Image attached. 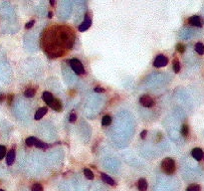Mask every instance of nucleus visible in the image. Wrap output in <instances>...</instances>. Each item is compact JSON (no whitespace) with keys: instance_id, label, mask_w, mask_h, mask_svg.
<instances>
[{"instance_id":"1","label":"nucleus","mask_w":204,"mask_h":191,"mask_svg":"<svg viewBox=\"0 0 204 191\" xmlns=\"http://www.w3.org/2000/svg\"><path fill=\"white\" fill-rule=\"evenodd\" d=\"M75 41L73 29L67 25H54L47 29L43 34L42 45L50 57H60L62 49H72Z\"/></svg>"},{"instance_id":"2","label":"nucleus","mask_w":204,"mask_h":191,"mask_svg":"<svg viewBox=\"0 0 204 191\" xmlns=\"http://www.w3.org/2000/svg\"><path fill=\"white\" fill-rule=\"evenodd\" d=\"M161 169L164 173L168 175H171L175 172L176 170V165L175 161L170 157H166L161 161Z\"/></svg>"},{"instance_id":"3","label":"nucleus","mask_w":204,"mask_h":191,"mask_svg":"<svg viewBox=\"0 0 204 191\" xmlns=\"http://www.w3.org/2000/svg\"><path fill=\"white\" fill-rule=\"evenodd\" d=\"M70 66L76 74L78 75L85 74V69H84L83 64L81 63L80 60H78V59H72V60H70Z\"/></svg>"},{"instance_id":"4","label":"nucleus","mask_w":204,"mask_h":191,"mask_svg":"<svg viewBox=\"0 0 204 191\" xmlns=\"http://www.w3.org/2000/svg\"><path fill=\"white\" fill-rule=\"evenodd\" d=\"M168 64V59L164 56V55H158L156 58L154 59V62H153V66L156 67V68H162V67H165Z\"/></svg>"},{"instance_id":"5","label":"nucleus","mask_w":204,"mask_h":191,"mask_svg":"<svg viewBox=\"0 0 204 191\" xmlns=\"http://www.w3.org/2000/svg\"><path fill=\"white\" fill-rule=\"evenodd\" d=\"M139 102L142 104V106L145 107H152L154 106V101L150 96L148 95H143L139 98Z\"/></svg>"},{"instance_id":"6","label":"nucleus","mask_w":204,"mask_h":191,"mask_svg":"<svg viewBox=\"0 0 204 191\" xmlns=\"http://www.w3.org/2000/svg\"><path fill=\"white\" fill-rule=\"evenodd\" d=\"M188 24L191 26H195V27H202L203 26V20L201 19L200 16L198 15H193L190 18H188L187 20Z\"/></svg>"},{"instance_id":"7","label":"nucleus","mask_w":204,"mask_h":191,"mask_svg":"<svg viewBox=\"0 0 204 191\" xmlns=\"http://www.w3.org/2000/svg\"><path fill=\"white\" fill-rule=\"evenodd\" d=\"M191 155H192V157L195 159V160L200 161V160H202V158L204 157V152H203V150H202L201 148H195L192 149Z\"/></svg>"},{"instance_id":"8","label":"nucleus","mask_w":204,"mask_h":191,"mask_svg":"<svg viewBox=\"0 0 204 191\" xmlns=\"http://www.w3.org/2000/svg\"><path fill=\"white\" fill-rule=\"evenodd\" d=\"M49 107H51L52 110H54L56 111H61L63 109V106H62V102L59 99H53V101L49 104Z\"/></svg>"},{"instance_id":"9","label":"nucleus","mask_w":204,"mask_h":191,"mask_svg":"<svg viewBox=\"0 0 204 191\" xmlns=\"http://www.w3.org/2000/svg\"><path fill=\"white\" fill-rule=\"evenodd\" d=\"M91 24H92L91 18H89L88 15H87L86 18H85V20H84V22L82 23L81 25L79 26V31H80V32H84V31H86V30H88V29L91 27Z\"/></svg>"},{"instance_id":"10","label":"nucleus","mask_w":204,"mask_h":191,"mask_svg":"<svg viewBox=\"0 0 204 191\" xmlns=\"http://www.w3.org/2000/svg\"><path fill=\"white\" fill-rule=\"evenodd\" d=\"M14 160H15V150L11 149L8 151V153L6 154V164L7 165H12L14 163Z\"/></svg>"},{"instance_id":"11","label":"nucleus","mask_w":204,"mask_h":191,"mask_svg":"<svg viewBox=\"0 0 204 191\" xmlns=\"http://www.w3.org/2000/svg\"><path fill=\"white\" fill-rule=\"evenodd\" d=\"M101 179L103 180L105 183L109 184L111 186H115L116 185L115 180L111 177H110V176L108 174H106V173H101Z\"/></svg>"},{"instance_id":"12","label":"nucleus","mask_w":204,"mask_h":191,"mask_svg":"<svg viewBox=\"0 0 204 191\" xmlns=\"http://www.w3.org/2000/svg\"><path fill=\"white\" fill-rule=\"evenodd\" d=\"M148 187V184H147V181L145 180L144 178H140L138 182V191H147Z\"/></svg>"},{"instance_id":"13","label":"nucleus","mask_w":204,"mask_h":191,"mask_svg":"<svg viewBox=\"0 0 204 191\" xmlns=\"http://www.w3.org/2000/svg\"><path fill=\"white\" fill-rule=\"evenodd\" d=\"M47 111H48V110H47V107H40V109H38V111H36V114H35V120H41L43 116H44L46 114H47Z\"/></svg>"},{"instance_id":"14","label":"nucleus","mask_w":204,"mask_h":191,"mask_svg":"<svg viewBox=\"0 0 204 191\" xmlns=\"http://www.w3.org/2000/svg\"><path fill=\"white\" fill-rule=\"evenodd\" d=\"M53 99H54V97H53V95L51 94V93H49V92H44V93H43L42 100L44 101L46 104L49 105L50 102L53 101Z\"/></svg>"},{"instance_id":"15","label":"nucleus","mask_w":204,"mask_h":191,"mask_svg":"<svg viewBox=\"0 0 204 191\" xmlns=\"http://www.w3.org/2000/svg\"><path fill=\"white\" fill-rule=\"evenodd\" d=\"M111 124V116L109 115H106L102 119V125L103 126H108Z\"/></svg>"},{"instance_id":"16","label":"nucleus","mask_w":204,"mask_h":191,"mask_svg":"<svg viewBox=\"0 0 204 191\" xmlns=\"http://www.w3.org/2000/svg\"><path fill=\"white\" fill-rule=\"evenodd\" d=\"M36 94V90L34 88H29L25 92H24V96L26 98H33Z\"/></svg>"},{"instance_id":"17","label":"nucleus","mask_w":204,"mask_h":191,"mask_svg":"<svg viewBox=\"0 0 204 191\" xmlns=\"http://www.w3.org/2000/svg\"><path fill=\"white\" fill-rule=\"evenodd\" d=\"M83 172H84V175L86 176V178H88L89 180H93V179H94L95 175H94L93 171H92L91 169H89V168H85V169L83 170Z\"/></svg>"},{"instance_id":"18","label":"nucleus","mask_w":204,"mask_h":191,"mask_svg":"<svg viewBox=\"0 0 204 191\" xmlns=\"http://www.w3.org/2000/svg\"><path fill=\"white\" fill-rule=\"evenodd\" d=\"M195 51L199 54V55H203V54H204V45H203V43H201V42L196 43Z\"/></svg>"},{"instance_id":"19","label":"nucleus","mask_w":204,"mask_h":191,"mask_svg":"<svg viewBox=\"0 0 204 191\" xmlns=\"http://www.w3.org/2000/svg\"><path fill=\"white\" fill-rule=\"evenodd\" d=\"M186 191H201V187L199 184L193 183V184H190V185L187 186Z\"/></svg>"},{"instance_id":"20","label":"nucleus","mask_w":204,"mask_h":191,"mask_svg":"<svg viewBox=\"0 0 204 191\" xmlns=\"http://www.w3.org/2000/svg\"><path fill=\"white\" fill-rule=\"evenodd\" d=\"M172 68H173V71H174V73H176V74H177V73L180 72L181 66H180V63H179V61L177 60V59H175V60L173 61Z\"/></svg>"},{"instance_id":"21","label":"nucleus","mask_w":204,"mask_h":191,"mask_svg":"<svg viewBox=\"0 0 204 191\" xmlns=\"http://www.w3.org/2000/svg\"><path fill=\"white\" fill-rule=\"evenodd\" d=\"M181 134L184 136V138L188 136V134H189V126H188V125L184 124V125L181 126Z\"/></svg>"},{"instance_id":"22","label":"nucleus","mask_w":204,"mask_h":191,"mask_svg":"<svg viewBox=\"0 0 204 191\" xmlns=\"http://www.w3.org/2000/svg\"><path fill=\"white\" fill-rule=\"evenodd\" d=\"M34 145L36 146V148H47V144L46 143H44L43 141H41V140H39L38 139L35 140V143H34Z\"/></svg>"},{"instance_id":"23","label":"nucleus","mask_w":204,"mask_h":191,"mask_svg":"<svg viewBox=\"0 0 204 191\" xmlns=\"http://www.w3.org/2000/svg\"><path fill=\"white\" fill-rule=\"evenodd\" d=\"M32 191H44V188H43L42 184L40 183H35L32 185V188H31Z\"/></svg>"},{"instance_id":"24","label":"nucleus","mask_w":204,"mask_h":191,"mask_svg":"<svg viewBox=\"0 0 204 191\" xmlns=\"http://www.w3.org/2000/svg\"><path fill=\"white\" fill-rule=\"evenodd\" d=\"M176 51L180 54H183L185 52V46H184L182 43H178L176 45Z\"/></svg>"},{"instance_id":"25","label":"nucleus","mask_w":204,"mask_h":191,"mask_svg":"<svg viewBox=\"0 0 204 191\" xmlns=\"http://www.w3.org/2000/svg\"><path fill=\"white\" fill-rule=\"evenodd\" d=\"M36 139H37L35 138V136H30V138H28V139H26V144H27V146H32V145H34Z\"/></svg>"},{"instance_id":"26","label":"nucleus","mask_w":204,"mask_h":191,"mask_svg":"<svg viewBox=\"0 0 204 191\" xmlns=\"http://www.w3.org/2000/svg\"><path fill=\"white\" fill-rule=\"evenodd\" d=\"M6 155V148L4 145H0V160L4 158Z\"/></svg>"},{"instance_id":"27","label":"nucleus","mask_w":204,"mask_h":191,"mask_svg":"<svg viewBox=\"0 0 204 191\" xmlns=\"http://www.w3.org/2000/svg\"><path fill=\"white\" fill-rule=\"evenodd\" d=\"M76 120H77V116H76V114H75V112H72V114L69 116V121H70V122H75Z\"/></svg>"},{"instance_id":"28","label":"nucleus","mask_w":204,"mask_h":191,"mask_svg":"<svg viewBox=\"0 0 204 191\" xmlns=\"http://www.w3.org/2000/svg\"><path fill=\"white\" fill-rule=\"evenodd\" d=\"M34 24H35V20H31V21H29L28 23H26L25 29H30V28H32V27L34 26Z\"/></svg>"},{"instance_id":"29","label":"nucleus","mask_w":204,"mask_h":191,"mask_svg":"<svg viewBox=\"0 0 204 191\" xmlns=\"http://www.w3.org/2000/svg\"><path fill=\"white\" fill-rule=\"evenodd\" d=\"M7 102H8V105L10 106L11 104H12V102H13V99H14V95H12V94H10V95H8L7 97Z\"/></svg>"},{"instance_id":"30","label":"nucleus","mask_w":204,"mask_h":191,"mask_svg":"<svg viewBox=\"0 0 204 191\" xmlns=\"http://www.w3.org/2000/svg\"><path fill=\"white\" fill-rule=\"evenodd\" d=\"M147 130H143L142 133H140V139H145V136H147Z\"/></svg>"},{"instance_id":"31","label":"nucleus","mask_w":204,"mask_h":191,"mask_svg":"<svg viewBox=\"0 0 204 191\" xmlns=\"http://www.w3.org/2000/svg\"><path fill=\"white\" fill-rule=\"evenodd\" d=\"M95 92L96 93H103V92H105V89L104 88H102V87H96Z\"/></svg>"},{"instance_id":"32","label":"nucleus","mask_w":204,"mask_h":191,"mask_svg":"<svg viewBox=\"0 0 204 191\" xmlns=\"http://www.w3.org/2000/svg\"><path fill=\"white\" fill-rule=\"evenodd\" d=\"M5 100H6V96L4 94H0V104H2Z\"/></svg>"},{"instance_id":"33","label":"nucleus","mask_w":204,"mask_h":191,"mask_svg":"<svg viewBox=\"0 0 204 191\" xmlns=\"http://www.w3.org/2000/svg\"><path fill=\"white\" fill-rule=\"evenodd\" d=\"M56 3V0H50V5L51 6H54Z\"/></svg>"},{"instance_id":"34","label":"nucleus","mask_w":204,"mask_h":191,"mask_svg":"<svg viewBox=\"0 0 204 191\" xmlns=\"http://www.w3.org/2000/svg\"><path fill=\"white\" fill-rule=\"evenodd\" d=\"M48 17H49V18H52V17H53V12L50 11L49 13H48Z\"/></svg>"},{"instance_id":"35","label":"nucleus","mask_w":204,"mask_h":191,"mask_svg":"<svg viewBox=\"0 0 204 191\" xmlns=\"http://www.w3.org/2000/svg\"><path fill=\"white\" fill-rule=\"evenodd\" d=\"M0 191H4V190L3 189H0Z\"/></svg>"}]
</instances>
